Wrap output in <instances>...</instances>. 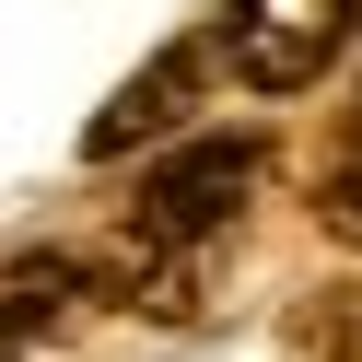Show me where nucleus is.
<instances>
[{
    "label": "nucleus",
    "mask_w": 362,
    "mask_h": 362,
    "mask_svg": "<svg viewBox=\"0 0 362 362\" xmlns=\"http://www.w3.org/2000/svg\"><path fill=\"white\" fill-rule=\"evenodd\" d=\"M339 152H362V82H351V105H339Z\"/></svg>",
    "instance_id": "obj_7"
},
{
    "label": "nucleus",
    "mask_w": 362,
    "mask_h": 362,
    "mask_svg": "<svg viewBox=\"0 0 362 362\" xmlns=\"http://www.w3.org/2000/svg\"><path fill=\"white\" fill-rule=\"evenodd\" d=\"M351 24H362V0H234L222 12V59H234L245 94H304L351 47Z\"/></svg>",
    "instance_id": "obj_2"
},
{
    "label": "nucleus",
    "mask_w": 362,
    "mask_h": 362,
    "mask_svg": "<svg viewBox=\"0 0 362 362\" xmlns=\"http://www.w3.org/2000/svg\"><path fill=\"white\" fill-rule=\"evenodd\" d=\"M315 222H327L339 245H362V152L327 141V164H315Z\"/></svg>",
    "instance_id": "obj_6"
},
{
    "label": "nucleus",
    "mask_w": 362,
    "mask_h": 362,
    "mask_svg": "<svg viewBox=\"0 0 362 362\" xmlns=\"http://www.w3.org/2000/svg\"><path fill=\"white\" fill-rule=\"evenodd\" d=\"M0 362H24V339H12V327H0Z\"/></svg>",
    "instance_id": "obj_8"
},
{
    "label": "nucleus",
    "mask_w": 362,
    "mask_h": 362,
    "mask_svg": "<svg viewBox=\"0 0 362 362\" xmlns=\"http://www.w3.org/2000/svg\"><path fill=\"white\" fill-rule=\"evenodd\" d=\"M257 175H269V141H257V129H199L187 152H164V164L141 175V199H129V222H117V234L199 257L211 234H234V222H245Z\"/></svg>",
    "instance_id": "obj_1"
},
{
    "label": "nucleus",
    "mask_w": 362,
    "mask_h": 362,
    "mask_svg": "<svg viewBox=\"0 0 362 362\" xmlns=\"http://www.w3.org/2000/svg\"><path fill=\"white\" fill-rule=\"evenodd\" d=\"M71 315H82V269L71 257H12V269H0V327L24 339V351L47 327H71Z\"/></svg>",
    "instance_id": "obj_5"
},
{
    "label": "nucleus",
    "mask_w": 362,
    "mask_h": 362,
    "mask_svg": "<svg viewBox=\"0 0 362 362\" xmlns=\"http://www.w3.org/2000/svg\"><path fill=\"white\" fill-rule=\"evenodd\" d=\"M211 71H222V35H175V47H152L141 71H129L117 94L94 105V129H82V164H129L141 141H164V129L187 117L199 94H211Z\"/></svg>",
    "instance_id": "obj_3"
},
{
    "label": "nucleus",
    "mask_w": 362,
    "mask_h": 362,
    "mask_svg": "<svg viewBox=\"0 0 362 362\" xmlns=\"http://www.w3.org/2000/svg\"><path fill=\"white\" fill-rule=\"evenodd\" d=\"M281 362H362V281H315L281 315Z\"/></svg>",
    "instance_id": "obj_4"
}]
</instances>
